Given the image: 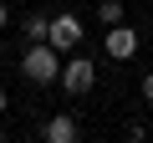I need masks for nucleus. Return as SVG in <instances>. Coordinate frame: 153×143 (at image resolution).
<instances>
[{"label":"nucleus","instance_id":"4","mask_svg":"<svg viewBox=\"0 0 153 143\" xmlns=\"http://www.w3.org/2000/svg\"><path fill=\"white\" fill-rule=\"evenodd\" d=\"M133 51H138V31H133V26H123V21H117V26H107V56H112V61H128Z\"/></svg>","mask_w":153,"mask_h":143},{"label":"nucleus","instance_id":"10","mask_svg":"<svg viewBox=\"0 0 153 143\" xmlns=\"http://www.w3.org/2000/svg\"><path fill=\"white\" fill-rule=\"evenodd\" d=\"M5 107H10V102H5V92H0V112H5Z\"/></svg>","mask_w":153,"mask_h":143},{"label":"nucleus","instance_id":"5","mask_svg":"<svg viewBox=\"0 0 153 143\" xmlns=\"http://www.w3.org/2000/svg\"><path fill=\"white\" fill-rule=\"evenodd\" d=\"M76 133H82V128H76L71 112H56V118H46V128H41L46 143H76Z\"/></svg>","mask_w":153,"mask_h":143},{"label":"nucleus","instance_id":"6","mask_svg":"<svg viewBox=\"0 0 153 143\" xmlns=\"http://www.w3.org/2000/svg\"><path fill=\"white\" fill-rule=\"evenodd\" d=\"M21 31H26V41H51V21L46 16H26Z\"/></svg>","mask_w":153,"mask_h":143},{"label":"nucleus","instance_id":"9","mask_svg":"<svg viewBox=\"0 0 153 143\" xmlns=\"http://www.w3.org/2000/svg\"><path fill=\"white\" fill-rule=\"evenodd\" d=\"M5 26H10V10H5V5H0V31H5Z\"/></svg>","mask_w":153,"mask_h":143},{"label":"nucleus","instance_id":"7","mask_svg":"<svg viewBox=\"0 0 153 143\" xmlns=\"http://www.w3.org/2000/svg\"><path fill=\"white\" fill-rule=\"evenodd\" d=\"M97 21L102 26H117L123 21V5H117V0H102V5H97Z\"/></svg>","mask_w":153,"mask_h":143},{"label":"nucleus","instance_id":"2","mask_svg":"<svg viewBox=\"0 0 153 143\" xmlns=\"http://www.w3.org/2000/svg\"><path fill=\"white\" fill-rule=\"evenodd\" d=\"M92 82H97V66H92L87 56H76V61H61V87H66L71 97L92 92Z\"/></svg>","mask_w":153,"mask_h":143},{"label":"nucleus","instance_id":"1","mask_svg":"<svg viewBox=\"0 0 153 143\" xmlns=\"http://www.w3.org/2000/svg\"><path fill=\"white\" fill-rule=\"evenodd\" d=\"M21 72H26V82L51 87V82H61V51H56L51 41H31L26 56H21Z\"/></svg>","mask_w":153,"mask_h":143},{"label":"nucleus","instance_id":"8","mask_svg":"<svg viewBox=\"0 0 153 143\" xmlns=\"http://www.w3.org/2000/svg\"><path fill=\"white\" fill-rule=\"evenodd\" d=\"M143 97L153 102V72H148V77H143Z\"/></svg>","mask_w":153,"mask_h":143},{"label":"nucleus","instance_id":"3","mask_svg":"<svg viewBox=\"0 0 153 143\" xmlns=\"http://www.w3.org/2000/svg\"><path fill=\"white\" fill-rule=\"evenodd\" d=\"M76 41H82V21L66 16V10H61V16H51V46H56V51H71Z\"/></svg>","mask_w":153,"mask_h":143}]
</instances>
